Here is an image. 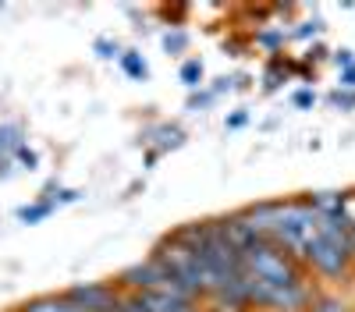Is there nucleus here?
<instances>
[{
  "label": "nucleus",
  "mask_w": 355,
  "mask_h": 312,
  "mask_svg": "<svg viewBox=\"0 0 355 312\" xmlns=\"http://www.w3.org/2000/svg\"><path fill=\"white\" fill-rule=\"evenodd\" d=\"M242 273L263 284H277V288H295V284H309V273L299 259H291L284 248H277L266 238H252L242 252Z\"/></svg>",
  "instance_id": "obj_1"
},
{
  "label": "nucleus",
  "mask_w": 355,
  "mask_h": 312,
  "mask_svg": "<svg viewBox=\"0 0 355 312\" xmlns=\"http://www.w3.org/2000/svg\"><path fill=\"white\" fill-rule=\"evenodd\" d=\"M64 298L82 312H117L125 295L114 280H93V284H75V288H68Z\"/></svg>",
  "instance_id": "obj_2"
},
{
  "label": "nucleus",
  "mask_w": 355,
  "mask_h": 312,
  "mask_svg": "<svg viewBox=\"0 0 355 312\" xmlns=\"http://www.w3.org/2000/svg\"><path fill=\"white\" fill-rule=\"evenodd\" d=\"M75 305L64 298V291L61 295H36V298H28V302H21L15 312H71Z\"/></svg>",
  "instance_id": "obj_3"
},
{
  "label": "nucleus",
  "mask_w": 355,
  "mask_h": 312,
  "mask_svg": "<svg viewBox=\"0 0 355 312\" xmlns=\"http://www.w3.org/2000/svg\"><path fill=\"white\" fill-rule=\"evenodd\" d=\"M306 312H352V305H348L345 298H338V295H320V291H316Z\"/></svg>",
  "instance_id": "obj_4"
},
{
  "label": "nucleus",
  "mask_w": 355,
  "mask_h": 312,
  "mask_svg": "<svg viewBox=\"0 0 355 312\" xmlns=\"http://www.w3.org/2000/svg\"><path fill=\"white\" fill-rule=\"evenodd\" d=\"M53 210H57V206H53V199H40V203L18 210V220H21V223H40V220H46Z\"/></svg>",
  "instance_id": "obj_5"
},
{
  "label": "nucleus",
  "mask_w": 355,
  "mask_h": 312,
  "mask_svg": "<svg viewBox=\"0 0 355 312\" xmlns=\"http://www.w3.org/2000/svg\"><path fill=\"white\" fill-rule=\"evenodd\" d=\"M121 68L132 75V78H146V61L139 53H121Z\"/></svg>",
  "instance_id": "obj_6"
},
{
  "label": "nucleus",
  "mask_w": 355,
  "mask_h": 312,
  "mask_svg": "<svg viewBox=\"0 0 355 312\" xmlns=\"http://www.w3.org/2000/svg\"><path fill=\"white\" fill-rule=\"evenodd\" d=\"M182 82H185V85H199V82H202V64H199V61H189V64L182 68Z\"/></svg>",
  "instance_id": "obj_7"
},
{
  "label": "nucleus",
  "mask_w": 355,
  "mask_h": 312,
  "mask_svg": "<svg viewBox=\"0 0 355 312\" xmlns=\"http://www.w3.org/2000/svg\"><path fill=\"white\" fill-rule=\"evenodd\" d=\"M15 156H18V163H25L28 170H36V163H40V156H36L33 149H28V146H25V142H21V146L15 149Z\"/></svg>",
  "instance_id": "obj_8"
},
{
  "label": "nucleus",
  "mask_w": 355,
  "mask_h": 312,
  "mask_svg": "<svg viewBox=\"0 0 355 312\" xmlns=\"http://www.w3.org/2000/svg\"><path fill=\"white\" fill-rule=\"evenodd\" d=\"M164 43H167V50H171V46H174V50H178V46H182V43H185V36H167V39H164Z\"/></svg>",
  "instance_id": "obj_9"
},
{
  "label": "nucleus",
  "mask_w": 355,
  "mask_h": 312,
  "mask_svg": "<svg viewBox=\"0 0 355 312\" xmlns=\"http://www.w3.org/2000/svg\"><path fill=\"white\" fill-rule=\"evenodd\" d=\"M295 103H299V107H309V103H313V96H309V93H299V96H295Z\"/></svg>",
  "instance_id": "obj_10"
},
{
  "label": "nucleus",
  "mask_w": 355,
  "mask_h": 312,
  "mask_svg": "<svg viewBox=\"0 0 355 312\" xmlns=\"http://www.w3.org/2000/svg\"><path fill=\"white\" fill-rule=\"evenodd\" d=\"M345 85H355V68H348V71H345Z\"/></svg>",
  "instance_id": "obj_11"
}]
</instances>
